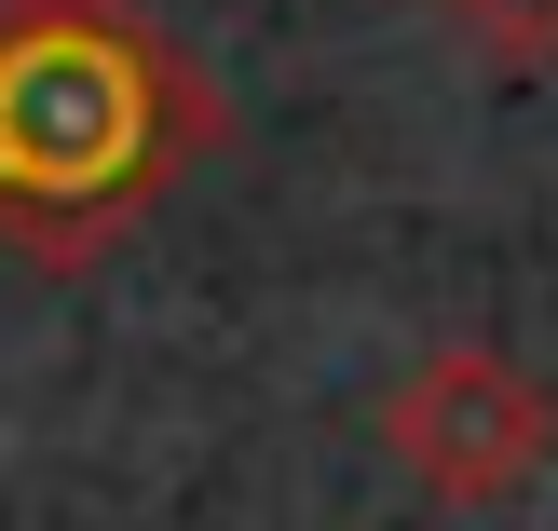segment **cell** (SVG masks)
Returning <instances> with one entry per match:
<instances>
[{
    "mask_svg": "<svg viewBox=\"0 0 558 531\" xmlns=\"http://www.w3.org/2000/svg\"><path fill=\"white\" fill-rule=\"evenodd\" d=\"M232 136L205 55L136 0H0V245L82 273Z\"/></svg>",
    "mask_w": 558,
    "mask_h": 531,
    "instance_id": "obj_1",
    "label": "cell"
},
{
    "mask_svg": "<svg viewBox=\"0 0 558 531\" xmlns=\"http://www.w3.org/2000/svg\"><path fill=\"white\" fill-rule=\"evenodd\" d=\"M381 450L436 505H518L558 463V382L518 369L505 341H423L381 382Z\"/></svg>",
    "mask_w": 558,
    "mask_h": 531,
    "instance_id": "obj_2",
    "label": "cell"
},
{
    "mask_svg": "<svg viewBox=\"0 0 558 531\" xmlns=\"http://www.w3.org/2000/svg\"><path fill=\"white\" fill-rule=\"evenodd\" d=\"M436 27H450L490 82H545L558 69V0H436Z\"/></svg>",
    "mask_w": 558,
    "mask_h": 531,
    "instance_id": "obj_3",
    "label": "cell"
}]
</instances>
